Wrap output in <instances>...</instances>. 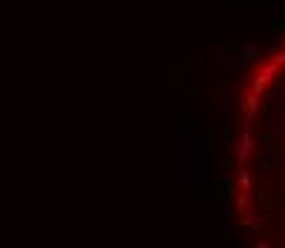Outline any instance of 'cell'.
Masks as SVG:
<instances>
[{
	"instance_id": "4",
	"label": "cell",
	"mask_w": 285,
	"mask_h": 248,
	"mask_svg": "<svg viewBox=\"0 0 285 248\" xmlns=\"http://www.w3.org/2000/svg\"><path fill=\"white\" fill-rule=\"evenodd\" d=\"M242 223H245V228H251V231H260V228L268 223V217L263 214L260 208H251V205H248V208H245V220H242Z\"/></svg>"
},
{
	"instance_id": "18",
	"label": "cell",
	"mask_w": 285,
	"mask_h": 248,
	"mask_svg": "<svg viewBox=\"0 0 285 248\" xmlns=\"http://www.w3.org/2000/svg\"><path fill=\"white\" fill-rule=\"evenodd\" d=\"M251 91H254V94H260V97H263V94H265V86H260V83H251Z\"/></svg>"
},
{
	"instance_id": "11",
	"label": "cell",
	"mask_w": 285,
	"mask_h": 248,
	"mask_svg": "<svg viewBox=\"0 0 285 248\" xmlns=\"http://www.w3.org/2000/svg\"><path fill=\"white\" fill-rule=\"evenodd\" d=\"M180 86V66H171L168 68V89H177Z\"/></svg>"
},
{
	"instance_id": "1",
	"label": "cell",
	"mask_w": 285,
	"mask_h": 248,
	"mask_svg": "<svg viewBox=\"0 0 285 248\" xmlns=\"http://www.w3.org/2000/svg\"><path fill=\"white\" fill-rule=\"evenodd\" d=\"M180 177L183 180L200 177V140L194 132L180 134Z\"/></svg>"
},
{
	"instance_id": "3",
	"label": "cell",
	"mask_w": 285,
	"mask_h": 248,
	"mask_svg": "<svg viewBox=\"0 0 285 248\" xmlns=\"http://www.w3.org/2000/svg\"><path fill=\"white\" fill-rule=\"evenodd\" d=\"M283 71V66L280 63H274V60H268V63H263V66L257 68V77H254V83H260V86H268L277 74Z\"/></svg>"
},
{
	"instance_id": "20",
	"label": "cell",
	"mask_w": 285,
	"mask_h": 248,
	"mask_svg": "<svg viewBox=\"0 0 285 248\" xmlns=\"http://www.w3.org/2000/svg\"><path fill=\"white\" fill-rule=\"evenodd\" d=\"M283 191H285V180H283Z\"/></svg>"
},
{
	"instance_id": "13",
	"label": "cell",
	"mask_w": 285,
	"mask_h": 248,
	"mask_svg": "<svg viewBox=\"0 0 285 248\" xmlns=\"http://www.w3.org/2000/svg\"><path fill=\"white\" fill-rule=\"evenodd\" d=\"M234 151H237V140L228 134V140H225V160H234Z\"/></svg>"
},
{
	"instance_id": "19",
	"label": "cell",
	"mask_w": 285,
	"mask_h": 248,
	"mask_svg": "<svg viewBox=\"0 0 285 248\" xmlns=\"http://www.w3.org/2000/svg\"><path fill=\"white\" fill-rule=\"evenodd\" d=\"M280 91H283V94H285V80H283V86H280Z\"/></svg>"
},
{
	"instance_id": "14",
	"label": "cell",
	"mask_w": 285,
	"mask_h": 248,
	"mask_svg": "<svg viewBox=\"0 0 285 248\" xmlns=\"http://www.w3.org/2000/svg\"><path fill=\"white\" fill-rule=\"evenodd\" d=\"M271 120L285 123V106H271Z\"/></svg>"
},
{
	"instance_id": "5",
	"label": "cell",
	"mask_w": 285,
	"mask_h": 248,
	"mask_svg": "<svg viewBox=\"0 0 285 248\" xmlns=\"http://www.w3.org/2000/svg\"><path fill=\"white\" fill-rule=\"evenodd\" d=\"M260 46H263V43H254V40H242V37H240V57H242V60L257 57V54H260Z\"/></svg>"
},
{
	"instance_id": "15",
	"label": "cell",
	"mask_w": 285,
	"mask_h": 248,
	"mask_svg": "<svg viewBox=\"0 0 285 248\" xmlns=\"http://www.w3.org/2000/svg\"><path fill=\"white\" fill-rule=\"evenodd\" d=\"M183 66H200V54H197V51L185 54V57H183Z\"/></svg>"
},
{
	"instance_id": "2",
	"label": "cell",
	"mask_w": 285,
	"mask_h": 248,
	"mask_svg": "<svg viewBox=\"0 0 285 248\" xmlns=\"http://www.w3.org/2000/svg\"><path fill=\"white\" fill-rule=\"evenodd\" d=\"M251 123H254V117L245 114V123H242V137H240V143H237V151H234V157H237V168H242V165L248 163V157L254 154Z\"/></svg>"
},
{
	"instance_id": "12",
	"label": "cell",
	"mask_w": 285,
	"mask_h": 248,
	"mask_svg": "<svg viewBox=\"0 0 285 248\" xmlns=\"http://www.w3.org/2000/svg\"><path fill=\"white\" fill-rule=\"evenodd\" d=\"M242 40H254V43H265V40H268V34H265V32H260V29H251V32L245 34Z\"/></svg>"
},
{
	"instance_id": "8",
	"label": "cell",
	"mask_w": 285,
	"mask_h": 248,
	"mask_svg": "<svg viewBox=\"0 0 285 248\" xmlns=\"http://www.w3.org/2000/svg\"><path fill=\"white\" fill-rule=\"evenodd\" d=\"M265 134H268V137H285V123L268 120V123H265Z\"/></svg>"
},
{
	"instance_id": "10",
	"label": "cell",
	"mask_w": 285,
	"mask_h": 248,
	"mask_svg": "<svg viewBox=\"0 0 285 248\" xmlns=\"http://www.w3.org/2000/svg\"><path fill=\"white\" fill-rule=\"evenodd\" d=\"M219 97H222V106H225V109H231V100H234V89H231V86H222V89H219Z\"/></svg>"
},
{
	"instance_id": "7",
	"label": "cell",
	"mask_w": 285,
	"mask_h": 248,
	"mask_svg": "<svg viewBox=\"0 0 285 248\" xmlns=\"http://www.w3.org/2000/svg\"><path fill=\"white\" fill-rule=\"evenodd\" d=\"M242 66H245V60H242L240 54H231V57H225V63H222V71H225V74H234V71H240Z\"/></svg>"
},
{
	"instance_id": "6",
	"label": "cell",
	"mask_w": 285,
	"mask_h": 248,
	"mask_svg": "<svg viewBox=\"0 0 285 248\" xmlns=\"http://www.w3.org/2000/svg\"><path fill=\"white\" fill-rule=\"evenodd\" d=\"M237 185H240V191H242V194H251V174L245 171V165H242V168H237Z\"/></svg>"
},
{
	"instance_id": "17",
	"label": "cell",
	"mask_w": 285,
	"mask_h": 248,
	"mask_svg": "<svg viewBox=\"0 0 285 248\" xmlns=\"http://www.w3.org/2000/svg\"><path fill=\"white\" fill-rule=\"evenodd\" d=\"M271 60H274V63H280V66L285 68V46H283V49H277V54H274Z\"/></svg>"
},
{
	"instance_id": "16",
	"label": "cell",
	"mask_w": 285,
	"mask_h": 248,
	"mask_svg": "<svg viewBox=\"0 0 285 248\" xmlns=\"http://www.w3.org/2000/svg\"><path fill=\"white\" fill-rule=\"evenodd\" d=\"M248 205H251V200H248V194H240V197H237V211H245Z\"/></svg>"
},
{
	"instance_id": "9",
	"label": "cell",
	"mask_w": 285,
	"mask_h": 248,
	"mask_svg": "<svg viewBox=\"0 0 285 248\" xmlns=\"http://www.w3.org/2000/svg\"><path fill=\"white\" fill-rule=\"evenodd\" d=\"M257 112H260V94H254V91H251V94L245 97V114L254 117Z\"/></svg>"
}]
</instances>
